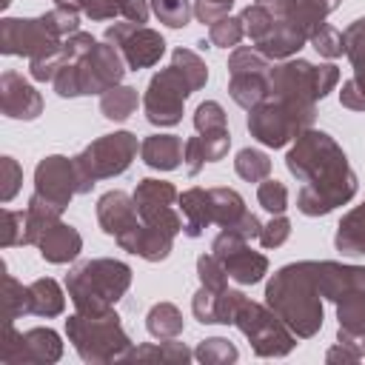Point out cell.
<instances>
[{"label":"cell","instance_id":"1","mask_svg":"<svg viewBox=\"0 0 365 365\" xmlns=\"http://www.w3.org/2000/svg\"><path fill=\"white\" fill-rule=\"evenodd\" d=\"M285 168L299 180L297 208L305 217H325L351 202L359 180L342 145L319 128H305L285 154Z\"/></svg>","mask_w":365,"mask_h":365},{"label":"cell","instance_id":"2","mask_svg":"<svg viewBox=\"0 0 365 365\" xmlns=\"http://www.w3.org/2000/svg\"><path fill=\"white\" fill-rule=\"evenodd\" d=\"M125 60L108 40H94L88 31L66 37V60L54 74L51 86L60 97H91L106 94L125 77Z\"/></svg>","mask_w":365,"mask_h":365},{"label":"cell","instance_id":"3","mask_svg":"<svg viewBox=\"0 0 365 365\" xmlns=\"http://www.w3.org/2000/svg\"><path fill=\"white\" fill-rule=\"evenodd\" d=\"M265 305L279 314V319L297 334V339L317 336L325 319L322 294L317 282V262L299 259L271 274L265 285Z\"/></svg>","mask_w":365,"mask_h":365},{"label":"cell","instance_id":"4","mask_svg":"<svg viewBox=\"0 0 365 365\" xmlns=\"http://www.w3.org/2000/svg\"><path fill=\"white\" fill-rule=\"evenodd\" d=\"M131 265L114 257H91L68 268L66 274V294L77 314H106L125 297L131 288Z\"/></svg>","mask_w":365,"mask_h":365},{"label":"cell","instance_id":"5","mask_svg":"<svg viewBox=\"0 0 365 365\" xmlns=\"http://www.w3.org/2000/svg\"><path fill=\"white\" fill-rule=\"evenodd\" d=\"M66 336L74 345L77 356L88 365L120 362L134 348L117 311H106V314H94V317L74 311L66 319Z\"/></svg>","mask_w":365,"mask_h":365},{"label":"cell","instance_id":"6","mask_svg":"<svg viewBox=\"0 0 365 365\" xmlns=\"http://www.w3.org/2000/svg\"><path fill=\"white\" fill-rule=\"evenodd\" d=\"M339 83V68L334 63H308L302 57H288L271 66L268 74V97L317 106V100H325L334 86Z\"/></svg>","mask_w":365,"mask_h":365},{"label":"cell","instance_id":"7","mask_svg":"<svg viewBox=\"0 0 365 365\" xmlns=\"http://www.w3.org/2000/svg\"><path fill=\"white\" fill-rule=\"evenodd\" d=\"M137 134L131 131H114L91 140L80 154H74V168L80 180V194H88L100 180L120 177L128 171V165L137 157Z\"/></svg>","mask_w":365,"mask_h":365},{"label":"cell","instance_id":"8","mask_svg":"<svg viewBox=\"0 0 365 365\" xmlns=\"http://www.w3.org/2000/svg\"><path fill=\"white\" fill-rule=\"evenodd\" d=\"M317 106H302V103H288V100H274L268 97L257 108L248 111V131L257 143L268 148H282L294 143L305 128L314 125Z\"/></svg>","mask_w":365,"mask_h":365},{"label":"cell","instance_id":"9","mask_svg":"<svg viewBox=\"0 0 365 365\" xmlns=\"http://www.w3.org/2000/svg\"><path fill=\"white\" fill-rule=\"evenodd\" d=\"M234 325L251 342V351L257 356H262V359L288 356L294 351V345H297V334L279 319V314L274 308H268L265 302H254L248 297L237 308Z\"/></svg>","mask_w":365,"mask_h":365},{"label":"cell","instance_id":"10","mask_svg":"<svg viewBox=\"0 0 365 365\" xmlns=\"http://www.w3.org/2000/svg\"><path fill=\"white\" fill-rule=\"evenodd\" d=\"M274 60H268L257 46H237L228 57V94L231 100L251 111L268 100V74Z\"/></svg>","mask_w":365,"mask_h":365},{"label":"cell","instance_id":"11","mask_svg":"<svg viewBox=\"0 0 365 365\" xmlns=\"http://www.w3.org/2000/svg\"><path fill=\"white\" fill-rule=\"evenodd\" d=\"M194 94V86L185 80V74L171 63L168 68H160L148 86H145V94H143V111H145V120L151 125H160V128H171L182 120V108H185V100Z\"/></svg>","mask_w":365,"mask_h":365},{"label":"cell","instance_id":"12","mask_svg":"<svg viewBox=\"0 0 365 365\" xmlns=\"http://www.w3.org/2000/svg\"><path fill=\"white\" fill-rule=\"evenodd\" d=\"M63 356V339L54 328H29L17 331L14 322H6L0 342L3 365H51Z\"/></svg>","mask_w":365,"mask_h":365},{"label":"cell","instance_id":"13","mask_svg":"<svg viewBox=\"0 0 365 365\" xmlns=\"http://www.w3.org/2000/svg\"><path fill=\"white\" fill-rule=\"evenodd\" d=\"M134 205L140 214V222L163 228L168 234H180L182 231V217H180V194L168 180H154L145 177L137 182L134 188Z\"/></svg>","mask_w":365,"mask_h":365},{"label":"cell","instance_id":"14","mask_svg":"<svg viewBox=\"0 0 365 365\" xmlns=\"http://www.w3.org/2000/svg\"><path fill=\"white\" fill-rule=\"evenodd\" d=\"M63 46L60 37L48 31L43 17H3L0 20V51L9 57H43Z\"/></svg>","mask_w":365,"mask_h":365},{"label":"cell","instance_id":"15","mask_svg":"<svg viewBox=\"0 0 365 365\" xmlns=\"http://www.w3.org/2000/svg\"><path fill=\"white\" fill-rule=\"evenodd\" d=\"M106 40L120 48V54H123V60L131 71L151 68L165 54V40H163L160 31H154L148 26H140V23H128V20H120L114 26H108Z\"/></svg>","mask_w":365,"mask_h":365},{"label":"cell","instance_id":"16","mask_svg":"<svg viewBox=\"0 0 365 365\" xmlns=\"http://www.w3.org/2000/svg\"><path fill=\"white\" fill-rule=\"evenodd\" d=\"M211 254L225 265L228 277L240 285H254L268 274V257L254 251L248 240L237 231L222 228L211 242Z\"/></svg>","mask_w":365,"mask_h":365},{"label":"cell","instance_id":"17","mask_svg":"<svg viewBox=\"0 0 365 365\" xmlns=\"http://www.w3.org/2000/svg\"><path fill=\"white\" fill-rule=\"evenodd\" d=\"M34 194L66 211V205L74 200V194H80L74 157H63V154L43 157L34 168Z\"/></svg>","mask_w":365,"mask_h":365},{"label":"cell","instance_id":"18","mask_svg":"<svg viewBox=\"0 0 365 365\" xmlns=\"http://www.w3.org/2000/svg\"><path fill=\"white\" fill-rule=\"evenodd\" d=\"M211 194V220L220 225V228H228V231H237L242 234L248 242L251 240H259V231H262V222L257 214H251L245 208V200L240 197V191L228 188V185H217V188H208Z\"/></svg>","mask_w":365,"mask_h":365},{"label":"cell","instance_id":"19","mask_svg":"<svg viewBox=\"0 0 365 365\" xmlns=\"http://www.w3.org/2000/svg\"><path fill=\"white\" fill-rule=\"evenodd\" d=\"M345 57L354 66V77L342 83L339 103L351 111H365V17H356L345 31Z\"/></svg>","mask_w":365,"mask_h":365},{"label":"cell","instance_id":"20","mask_svg":"<svg viewBox=\"0 0 365 365\" xmlns=\"http://www.w3.org/2000/svg\"><path fill=\"white\" fill-rule=\"evenodd\" d=\"M0 111L11 120H37L43 114V97L20 71L9 68L0 74Z\"/></svg>","mask_w":365,"mask_h":365},{"label":"cell","instance_id":"21","mask_svg":"<svg viewBox=\"0 0 365 365\" xmlns=\"http://www.w3.org/2000/svg\"><path fill=\"white\" fill-rule=\"evenodd\" d=\"M97 222L103 228V234L120 240L123 234H128L131 228L140 225V214L134 205V194L125 191H106L97 200Z\"/></svg>","mask_w":365,"mask_h":365},{"label":"cell","instance_id":"22","mask_svg":"<svg viewBox=\"0 0 365 365\" xmlns=\"http://www.w3.org/2000/svg\"><path fill=\"white\" fill-rule=\"evenodd\" d=\"M317 282H319L322 299L336 302L351 291H365V265H345V262H334V259H319L317 262Z\"/></svg>","mask_w":365,"mask_h":365},{"label":"cell","instance_id":"23","mask_svg":"<svg viewBox=\"0 0 365 365\" xmlns=\"http://www.w3.org/2000/svg\"><path fill=\"white\" fill-rule=\"evenodd\" d=\"M117 245L123 251H128V254H137L145 262H163L171 254V248H174V234L140 222L137 228H131L128 234H123L117 240Z\"/></svg>","mask_w":365,"mask_h":365},{"label":"cell","instance_id":"24","mask_svg":"<svg viewBox=\"0 0 365 365\" xmlns=\"http://www.w3.org/2000/svg\"><path fill=\"white\" fill-rule=\"evenodd\" d=\"M37 248H40V257H43L46 262L66 265V262H71V259L80 257V251H83V237H80V231H77L74 225H68V222L60 220V222H54V225L40 237Z\"/></svg>","mask_w":365,"mask_h":365},{"label":"cell","instance_id":"25","mask_svg":"<svg viewBox=\"0 0 365 365\" xmlns=\"http://www.w3.org/2000/svg\"><path fill=\"white\" fill-rule=\"evenodd\" d=\"M77 3V9L94 20V23H103V20H111V17H123L128 23H145L148 14H151V6L148 0H71Z\"/></svg>","mask_w":365,"mask_h":365},{"label":"cell","instance_id":"26","mask_svg":"<svg viewBox=\"0 0 365 365\" xmlns=\"http://www.w3.org/2000/svg\"><path fill=\"white\" fill-rule=\"evenodd\" d=\"M185 154V143L177 134H148L140 143V157L154 171H174L180 168Z\"/></svg>","mask_w":365,"mask_h":365},{"label":"cell","instance_id":"27","mask_svg":"<svg viewBox=\"0 0 365 365\" xmlns=\"http://www.w3.org/2000/svg\"><path fill=\"white\" fill-rule=\"evenodd\" d=\"M334 305H336V322H339L336 339L365 348V291H351Z\"/></svg>","mask_w":365,"mask_h":365},{"label":"cell","instance_id":"28","mask_svg":"<svg viewBox=\"0 0 365 365\" xmlns=\"http://www.w3.org/2000/svg\"><path fill=\"white\" fill-rule=\"evenodd\" d=\"M180 211H182V234L191 237V240L202 237V231L214 222L211 220V194H208V188H200V185L185 188L180 194Z\"/></svg>","mask_w":365,"mask_h":365},{"label":"cell","instance_id":"29","mask_svg":"<svg viewBox=\"0 0 365 365\" xmlns=\"http://www.w3.org/2000/svg\"><path fill=\"white\" fill-rule=\"evenodd\" d=\"M334 248L342 257H365V200L339 220L334 234Z\"/></svg>","mask_w":365,"mask_h":365},{"label":"cell","instance_id":"30","mask_svg":"<svg viewBox=\"0 0 365 365\" xmlns=\"http://www.w3.org/2000/svg\"><path fill=\"white\" fill-rule=\"evenodd\" d=\"M29 297H31V314L34 317L51 319V317H60L66 311V294H63L60 282L51 277H40V279L29 282Z\"/></svg>","mask_w":365,"mask_h":365},{"label":"cell","instance_id":"31","mask_svg":"<svg viewBox=\"0 0 365 365\" xmlns=\"http://www.w3.org/2000/svg\"><path fill=\"white\" fill-rule=\"evenodd\" d=\"M60 214H63L60 205L43 200V197H37V194H31V200H29V205H26V237H23V245H37L40 237H43L54 222H60Z\"/></svg>","mask_w":365,"mask_h":365},{"label":"cell","instance_id":"32","mask_svg":"<svg viewBox=\"0 0 365 365\" xmlns=\"http://www.w3.org/2000/svg\"><path fill=\"white\" fill-rule=\"evenodd\" d=\"M182 328H185V319L174 302H154L145 314V331L154 339H177Z\"/></svg>","mask_w":365,"mask_h":365},{"label":"cell","instance_id":"33","mask_svg":"<svg viewBox=\"0 0 365 365\" xmlns=\"http://www.w3.org/2000/svg\"><path fill=\"white\" fill-rule=\"evenodd\" d=\"M140 106V97H137V88L131 86H111L106 94H100V114L111 123H123L128 120Z\"/></svg>","mask_w":365,"mask_h":365},{"label":"cell","instance_id":"34","mask_svg":"<svg viewBox=\"0 0 365 365\" xmlns=\"http://www.w3.org/2000/svg\"><path fill=\"white\" fill-rule=\"evenodd\" d=\"M125 359H160V362H191L194 359V351L185 348L182 342H174V339H160L157 342H145V345H137L128 351Z\"/></svg>","mask_w":365,"mask_h":365},{"label":"cell","instance_id":"35","mask_svg":"<svg viewBox=\"0 0 365 365\" xmlns=\"http://www.w3.org/2000/svg\"><path fill=\"white\" fill-rule=\"evenodd\" d=\"M80 9H77V3H57L54 9H48L46 14H40L43 17V23L48 26V31L54 34V37H60V40H66V37H71V34H77L80 31Z\"/></svg>","mask_w":365,"mask_h":365},{"label":"cell","instance_id":"36","mask_svg":"<svg viewBox=\"0 0 365 365\" xmlns=\"http://www.w3.org/2000/svg\"><path fill=\"white\" fill-rule=\"evenodd\" d=\"M240 20H242V26H245V37H248L254 46L262 43V40L271 34V29L277 26V17H274L262 3H257V0L242 9Z\"/></svg>","mask_w":365,"mask_h":365},{"label":"cell","instance_id":"37","mask_svg":"<svg viewBox=\"0 0 365 365\" xmlns=\"http://www.w3.org/2000/svg\"><path fill=\"white\" fill-rule=\"evenodd\" d=\"M234 171L245 182H262L271 174V160L259 148H240L237 157H234Z\"/></svg>","mask_w":365,"mask_h":365},{"label":"cell","instance_id":"38","mask_svg":"<svg viewBox=\"0 0 365 365\" xmlns=\"http://www.w3.org/2000/svg\"><path fill=\"white\" fill-rule=\"evenodd\" d=\"M3 302H6V322H14L17 317L31 314L29 285H23L11 274H6V265H3Z\"/></svg>","mask_w":365,"mask_h":365},{"label":"cell","instance_id":"39","mask_svg":"<svg viewBox=\"0 0 365 365\" xmlns=\"http://www.w3.org/2000/svg\"><path fill=\"white\" fill-rule=\"evenodd\" d=\"M194 359L202 365H231L240 359V351L225 336H208L194 348Z\"/></svg>","mask_w":365,"mask_h":365},{"label":"cell","instance_id":"40","mask_svg":"<svg viewBox=\"0 0 365 365\" xmlns=\"http://www.w3.org/2000/svg\"><path fill=\"white\" fill-rule=\"evenodd\" d=\"M151 11L160 23H165L168 29H182L191 23L194 17V6L191 0H148Z\"/></svg>","mask_w":365,"mask_h":365},{"label":"cell","instance_id":"41","mask_svg":"<svg viewBox=\"0 0 365 365\" xmlns=\"http://www.w3.org/2000/svg\"><path fill=\"white\" fill-rule=\"evenodd\" d=\"M171 63L185 74V80L194 86V91H200L205 83H208V68H205V60L197 54V51H191V48H174L171 51Z\"/></svg>","mask_w":365,"mask_h":365},{"label":"cell","instance_id":"42","mask_svg":"<svg viewBox=\"0 0 365 365\" xmlns=\"http://www.w3.org/2000/svg\"><path fill=\"white\" fill-rule=\"evenodd\" d=\"M245 37V26L240 17H220L217 23L208 26V43L220 46V48H237L240 40Z\"/></svg>","mask_w":365,"mask_h":365},{"label":"cell","instance_id":"43","mask_svg":"<svg viewBox=\"0 0 365 365\" xmlns=\"http://www.w3.org/2000/svg\"><path fill=\"white\" fill-rule=\"evenodd\" d=\"M308 43L314 46V51H317L319 57H328V60H336V57L345 54V37H342V31L334 29L331 23H322V26L314 31V37H311Z\"/></svg>","mask_w":365,"mask_h":365},{"label":"cell","instance_id":"44","mask_svg":"<svg viewBox=\"0 0 365 365\" xmlns=\"http://www.w3.org/2000/svg\"><path fill=\"white\" fill-rule=\"evenodd\" d=\"M194 128H197L200 134H211V131L228 128V114H225V108H222L217 100L200 103L197 111H194Z\"/></svg>","mask_w":365,"mask_h":365},{"label":"cell","instance_id":"45","mask_svg":"<svg viewBox=\"0 0 365 365\" xmlns=\"http://www.w3.org/2000/svg\"><path fill=\"white\" fill-rule=\"evenodd\" d=\"M197 277H200V285L205 288H214V291H225L228 288V271L225 265L214 257V254H200L197 257Z\"/></svg>","mask_w":365,"mask_h":365},{"label":"cell","instance_id":"46","mask_svg":"<svg viewBox=\"0 0 365 365\" xmlns=\"http://www.w3.org/2000/svg\"><path fill=\"white\" fill-rule=\"evenodd\" d=\"M257 202L265 211H271V214H285V208H288V188H285V182L265 177L257 185Z\"/></svg>","mask_w":365,"mask_h":365},{"label":"cell","instance_id":"47","mask_svg":"<svg viewBox=\"0 0 365 365\" xmlns=\"http://www.w3.org/2000/svg\"><path fill=\"white\" fill-rule=\"evenodd\" d=\"M63 60H66V40H63V46H60L57 51H48V54H43V57L29 60V74H31V80H37V83H51L54 74L60 71Z\"/></svg>","mask_w":365,"mask_h":365},{"label":"cell","instance_id":"48","mask_svg":"<svg viewBox=\"0 0 365 365\" xmlns=\"http://www.w3.org/2000/svg\"><path fill=\"white\" fill-rule=\"evenodd\" d=\"M217 299H220V291L200 285V291H197L194 299H191V314H194V319L202 322V325H217Z\"/></svg>","mask_w":365,"mask_h":365},{"label":"cell","instance_id":"49","mask_svg":"<svg viewBox=\"0 0 365 365\" xmlns=\"http://www.w3.org/2000/svg\"><path fill=\"white\" fill-rule=\"evenodd\" d=\"M20 182H23V168L14 157H3L0 160V200L3 202H11L14 194L20 191Z\"/></svg>","mask_w":365,"mask_h":365},{"label":"cell","instance_id":"50","mask_svg":"<svg viewBox=\"0 0 365 365\" xmlns=\"http://www.w3.org/2000/svg\"><path fill=\"white\" fill-rule=\"evenodd\" d=\"M291 237V220L285 214H271L268 222H262L259 231V245L262 248H279Z\"/></svg>","mask_w":365,"mask_h":365},{"label":"cell","instance_id":"51","mask_svg":"<svg viewBox=\"0 0 365 365\" xmlns=\"http://www.w3.org/2000/svg\"><path fill=\"white\" fill-rule=\"evenodd\" d=\"M23 237H26V211H11V208H6V211H3V234H0L3 248L23 245Z\"/></svg>","mask_w":365,"mask_h":365},{"label":"cell","instance_id":"52","mask_svg":"<svg viewBox=\"0 0 365 365\" xmlns=\"http://www.w3.org/2000/svg\"><path fill=\"white\" fill-rule=\"evenodd\" d=\"M245 294L237 291V288H225L220 291V299H217V325H234V317H237V308L242 305Z\"/></svg>","mask_w":365,"mask_h":365},{"label":"cell","instance_id":"53","mask_svg":"<svg viewBox=\"0 0 365 365\" xmlns=\"http://www.w3.org/2000/svg\"><path fill=\"white\" fill-rule=\"evenodd\" d=\"M234 0H194V17L200 23H217L220 17H228Z\"/></svg>","mask_w":365,"mask_h":365},{"label":"cell","instance_id":"54","mask_svg":"<svg viewBox=\"0 0 365 365\" xmlns=\"http://www.w3.org/2000/svg\"><path fill=\"white\" fill-rule=\"evenodd\" d=\"M200 137H202V148H205L208 163H220V160L228 154V148H231V134H228V128L211 131V134H200Z\"/></svg>","mask_w":365,"mask_h":365},{"label":"cell","instance_id":"55","mask_svg":"<svg viewBox=\"0 0 365 365\" xmlns=\"http://www.w3.org/2000/svg\"><path fill=\"white\" fill-rule=\"evenodd\" d=\"M359 359H365V348L354 345V342H345V339H336V345H331L328 354H325V362H331V365H339V362L351 365V362H359Z\"/></svg>","mask_w":365,"mask_h":365},{"label":"cell","instance_id":"56","mask_svg":"<svg viewBox=\"0 0 365 365\" xmlns=\"http://www.w3.org/2000/svg\"><path fill=\"white\" fill-rule=\"evenodd\" d=\"M182 163H185V171H188L191 177H197V174L205 168L208 157H205V148H202V137H200V134L185 140V154H182Z\"/></svg>","mask_w":365,"mask_h":365},{"label":"cell","instance_id":"57","mask_svg":"<svg viewBox=\"0 0 365 365\" xmlns=\"http://www.w3.org/2000/svg\"><path fill=\"white\" fill-rule=\"evenodd\" d=\"M302 3H305L317 17H322V20H325L331 11H336V9H339V3H342V0H302Z\"/></svg>","mask_w":365,"mask_h":365},{"label":"cell","instance_id":"58","mask_svg":"<svg viewBox=\"0 0 365 365\" xmlns=\"http://www.w3.org/2000/svg\"><path fill=\"white\" fill-rule=\"evenodd\" d=\"M257 3H262V6L277 17V20H282V17L294 9V3H297V0H257Z\"/></svg>","mask_w":365,"mask_h":365},{"label":"cell","instance_id":"59","mask_svg":"<svg viewBox=\"0 0 365 365\" xmlns=\"http://www.w3.org/2000/svg\"><path fill=\"white\" fill-rule=\"evenodd\" d=\"M9 3H11V0H0V9H6V6H9Z\"/></svg>","mask_w":365,"mask_h":365},{"label":"cell","instance_id":"60","mask_svg":"<svg viewBox=\"0 0 365 365\" xmlns=\"http://www.w3.org/2000/svg\"><path fill=\"white\" fill-rule=\"evenodd\" d=\"M54 3H68V0H54Z\"/></svg>","mask_w":365,"mask_h":365}]
</instances>
